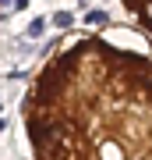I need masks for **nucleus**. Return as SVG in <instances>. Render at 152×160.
Here are the masks:
<instances>
[{"instance_id":"1","label":"nucleus","mask_w":152,"mask_h":160,"mask_svg":"<svg viewBox=\"0 0 152 160\" xmlns=\"http://www.w3.org/2000/svg\"><path fill=\"white\" fill-rule=\"evenodd\" d=\"M21 121L35 160H152V43L71 32L32 75Z\"/></svg>"},{"instance_id":"2","label":"nucleus","mask_w":152,"mask_h":160,"mask_svg":"<svg viewBox=\"0 0 152 160\" xmlns=\"http://www.w3.org/2000/svg\"><path fill=\"white\" fill-rule=\"evenodd\" d=\"M124 11L135 18V25L141 29V36L152 43V0H120Z\"/></svg>"}]
</instances>
